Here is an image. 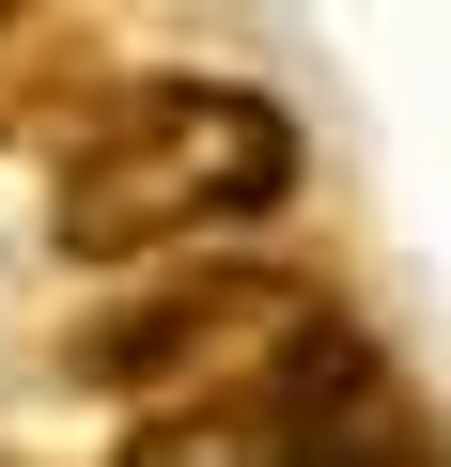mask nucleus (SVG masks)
Masks as SVG:
<instances>
[{
  "mask_svg": "<svg viewBox=\"0 0 451 467\" xmlns=\"http://www.w3.org/2000/svg\"><path fill=\"white\" fill-rule=\"evenodd\" d=\"M281 202H296L281 94H250V78H125V94H78L47 234L78 265H156V250H218V234H250Z\"/></svg>",
  "mask_w": 451,
  "mask_h": 467,
  "instance_id": "nucleus-1",
  "label": "nucleus"
},
{
  "mask_svg": "<svg viewBox=\"0 0 451 467\" xmlns=\"http://www.w3.org/2000/svg\"><path fill=\"white\" fill-rule=\"evenodd\" d=\"M312 312H327V296H312L296 265H250V250H187L171 281H140V296L78 312L63 374H78V389H125V405H187V389H234V374H265V358H281Z\"/></svg>",
  "mask_w": 451,
  "mask_h": 467,
  "instance_id": "nucleus-2",
  "label": "nucleus"
},
{
  "mask_svg": "<svg viewBox=\"0 0 451 467\" xmlns=\"http://www.w3.org/2000/svg\"><path fill=\"white\" fill-rule=\"evenodd\" d=\"M16 16H32V0H0V32H16Z\"/></svg>",
  "mask_w": 451,
  "mask_h": 467,
  "instance_id": "nucleus-3",
  "label": "nucleus"
}]
</instances>
